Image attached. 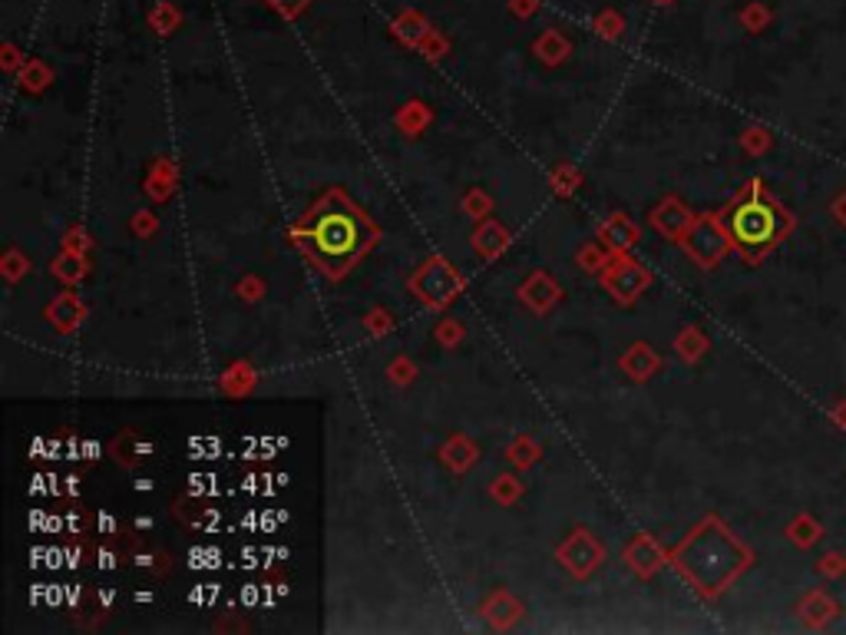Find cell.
Masks as SVG:
<instances>
[{"label": "cell", "instance_id": "6da1fadb", "mask_svg": "<svg viewBox=\"0 0 846 635\" xmlns=\"http://www.w3.org/2000/svg\"><path fill=\"white\" fill-rule=\"evenodd\" d=\"M671 563L694 586V593H701L704 599H718L737 576L751 569L754 553L718 516H708L688 533V540L675 550Z\"/></svg>", "mask_w": 846, "mask_h": 635}, {"label": "cell", "instance_id": "7a4b0ae2", "mask_svg": "<svg viewBox=\"0 0 846 635\" xmlns=\"http://www.w3.org/2000/svg\"><path fill=\"white\" fill-rule=\"evenodd\" d=\"M721 222L728 229L734 252H741L744 262H761L780 242L790 239L794 232V212L770 196L761 179H751L741 189L728 209L721 212Z\"/></svg>", "mask_w": 846, "mask_h": 635}, {"label": "cell", "instance_id": "3957f363", "mask_svg": "<svg viewBox=\"0 0 846 635\" xmlns=\"http://www.w3.org/2000/svg\"><path fill=\"white\" fill-rule=\"evenodd\" d=\"M374 229L367 219L357 212L351 202L341 199L338 192H331L318 209L311 212L305 225V245L311 258L318 262L328 275H344L364 249L371 245Z\"/></svg>", "mask_w": 846, "mask_h": 635}, {"label": "cell", "instance_id": "277c9868", "mask_svg": "<svg viewBox=\"0 0 846 635\" xmlns=\"http://www.w3.org/2000/svg\"><path fill=\"white\" fill-rule=\"evenodd\" d=\"M681 245H685V252L701 268L721 265V258L734 249V242H731L728 229H724L721 215H694L691 229L681 235Z\"/></svg>", "mask_w": 846, "mask_h": 635}, {"label": "cell", "instance_id": "5b68a950", "mask_svg": "<svg viewBox=\"0 0 846 635\" xmlns=\"http://www.w3.org/2000/svg\"><path fill=\"white\" fill-rule=\"evenodd\" d=\"M457 288H460L457 272L443 262H430L427 268H420L414 278V292L423 301H430V305H447V301L457 295Z\"/></svg>", "mask_w": 846, "mask_h": 635}, {"label": "cell", "instance_id": "8992f818", "mask_svg": "<svg viewBox=\"0 0 846 635\" xmlns=\"http://www.w3.org/2000/svg\"><path fill=\"white\" fill-rule=\"evenodd\" d=\"M797 616L807 629H827L830 622L840 616V602L823 593V589H810V593L797 602Z\"/></svg>", "mask_w": 846, "mask_h": 635}, {"label": "cell", "instance_id": "52a82bcc", "mask_svg": "<svg viewBox=\"0 0 846 635\" xmlns=\"http://www.w3.org/2000/svg\"><path fill=\"white\" fill-rule=\"evenodd\" d=\"M691 222H694V215L681 206L678 199H665L652 215V225L661 235H668V239H681V235L691 229Z\"/></svg>", "mask_w": 846, "mask_h": 635}, {"label": "cell", "instance_id": "ba28073f", "mask_svg": "<svg viewBox=\"0 0 846 635\" xmlns=\"http://www.w3.org/2000/svg\"><path fill=\"white\" fill-rule=\"evenodd\" d=\"M605 282H609L615 298L628 301V298H635L648 285V272L638 262H622V265H615V272L605 278Z\"/></svg>", "mask_w": 846, "mask_h": 635}, {"label": "cell", "instance_id": "9c48e42d", "mask_svg": "<svg viewBox=\"0 0 846 635\" xmlns=\"http://www.w3.org/2000/svg\"><path fill=\"white\" fill-rule=\"evenodd\" d=\"M823 536H827V530H823V523L813 513H797L794 520L787 523V540L794 543L797 550H813Z\"/></svg>", "mask_w": 846, "mask_h": 635}, {"label": "cell", "instance_id": "30bf717a", "mask_svg": "<svg viewBox=\"0 0 846 635\" xmlns=\"http://www.w3.org/2000/svg\"><path fill=\"white\" fill-rule=\"evenodd\" d=\"M562 556H566V563L576 569V573H589V569L595 566V559H599V550H595V543L589 540V536L579 533L576 540L562 550Z\"/></svg>", "mask_w": 846, "mask_h": 635}, {"label": "cell", "instance_id": "8fae6325", "mask_svg": "<svg viewBox=\"0 0 846 635\" xmlns=\"http://www.w3.org/2000/svg\"><path fill=\"white\" fill-rule=\"evenodd\" d=\"M622 364H625V371L632 374V378H638V381L652 378V374L658 371V358H655V351L648 348V344H635V348L625 354Z\"/></svg>", "mask_w": 846, "mask_h": 635}, {"label": "cell", "instance_id": "7c38bea8", "mask_svg": "<svg viewBox=\"0 0 846 635\" xmlns=\"http://www.w3.org/2000/svg\"><path fill=\"white\" fill-rule=\"evenodd\" d=\"M661 559H665V556H661V550L652 540H648V536H642V540H638L632 550H628V563H632L638 573H645V576L655 573V569L661 566Z\"/></svg>", "mask_w": 846, "mask_h": 635}, {"label": "cell", "instance_id": "4fadbf2b", "mask_svg": "<svg viewBox=\"0 0 846 635\" xmlns=\"http://www.w3.org/2000/svg\"><path fill=\"white\" fill-rule=\"evenodd\" d=\"M605 242L612 245L615 252H625V249H632L635 239H638V229L628 219H612L609 225H605Z\"/></svg>", "mask_w": 846, "mask_h": 635}, {"label": "cell", "instance_id": "5bb4252c", "mask_svg": "<svg viewBox=\"0 0 846 635\" xmlns=\"http://www.w3.org/2000/svg\"><path fill=\"white\" fill-rule=\"evenodd\" d=\"M741 146H744V153H751V156H764L767 149L774 146V133H770L767 126H751V129H744Z\"/></svg>", "mask_w": 846, "mask_h": 635}, {"label": "cell", "instance_id": "9a60e30c", "mask_svg": "<svg viewBox=\"0 0 846 635\" xmlns=\"http://www.w3.org/2000/svg\"><path fill=\"white\" fill-rule=\"evenodd\" d=\"M678 351H681V358H685V361H698L701 354L708 351V338H704L698 328H688L685 335L678 338Z\"/></svg>", "mask_w": 846, "mask_h": 635}, {"label": "cell", "instance_id": "2e32d148", "mask_svg": "<svg viewBox=\"0 0 846 635\" xmlns=\"http://www.w3.org/2000/svg\"><path fill=\"white\" fill-rule=\"evenodd\" d=\"M50 318L57 321L60 328H73V325H77V321L83 318V308H80L73 298H60L57 305L50 308Z\"/></svg>", "mask_w": 846, "mask_h": 635}, {"label": "cell", "instance_id": "e0dca14e", "mask_svg": "<svg viewBox=\"0 0 846 635\" xmlns=\"http://www.w3.org/2000/svg\"><path fill=\"white\" fill-rule=\"evenodd\" d=\"M817 573L823 579H846V556L843 553H823L817 559Z\"/></svg>", "mask_w": 846, "mask_h": 635}, {"label": "cell", "instance_id": "ac0fdd59", "mask_svg": "<svg viewBox=\"0 0 846 635\" xmlns=\"http://www.w3.org/2000/svg\"><path fill=\"white\" fill-rule=\"evenodd\" d=\"M523 295H526V301H533L536 308H546L552 298H556V288H552L546 278H536V282H529L526 288H523Z\"/></svg>", "mask_w": 846, "mask_h": 635}, {"label": "cell", "instance_id": "d6986e66", "mask_svg": "<svg viewBox=\"0 0 846 635\" xmlns=\"http://www.w3.org/2000/svg\"><path fill=\"white\" fill-rule=\"evenodd\" d=\"M767 20H770V10L761 7V4H754V7L744 10V24H747V30H754V34L767 27Z\"/></svg>", "mask_w": 846, "mask_h": 635}, {"label": "cell", "instance_id": "ffe728a7", "mask_svg": "<svg viewBox=\"0 0 846 635\" xmlns=\"http://www.w3.org/2000/svg\"><path fill=\"white\" fill-rule=\"evenodd\" d=\"M500 239H503V232L496 229V225H486V229H483V235H480V242H476V245H480V249H483L486 255H493V252H496V249H500V245H503Z\"/></svg>", "mask_w": 846, "mask_h": 635}, {"label": "cell", "instance_id": "44dd1931", "mask_svg": "<svg viewBox=\"0 0 846 635\" xmlns=\"http://www.w3.org/2000/svg\"><path fill=\"white\" fill-rule=\"evenodd\" d=\"M830 215H833V222L843 225V229H846V189L840 192L837 199L830 202Z\"/></svg>", "mask_w": 846, "mask_h": 635}, {"label": "cell", "instance_id": "7402d4cb", "mask_svg": "<svg viewBox=\"0 0 846 635\" xmlns=\"http://www.w3.org/2000/svg\"><path fill=\"white\" fill-rule=\"evenodd\" d=\"M830 421L846 434V397H840V401L830 407Z\"/></svg>", "mask_w": 846, "mask_h": 635}, {"label": "cell", "instance_id": "603a6c76", "mask_svg": "<svg viewBox=\"0 0 846 635\" xmlns=\"http://www.w3.org/2000/svg\"><path fill=\"white\" fill-rule=\"evenodd\" d=\"M73 265H77V258L67 255V258H63V262H60V275H63V278H77V275L83 272V268H73Z\"/></svg>", "mask_w": 846, "mask_h": 635}]
</instances>
